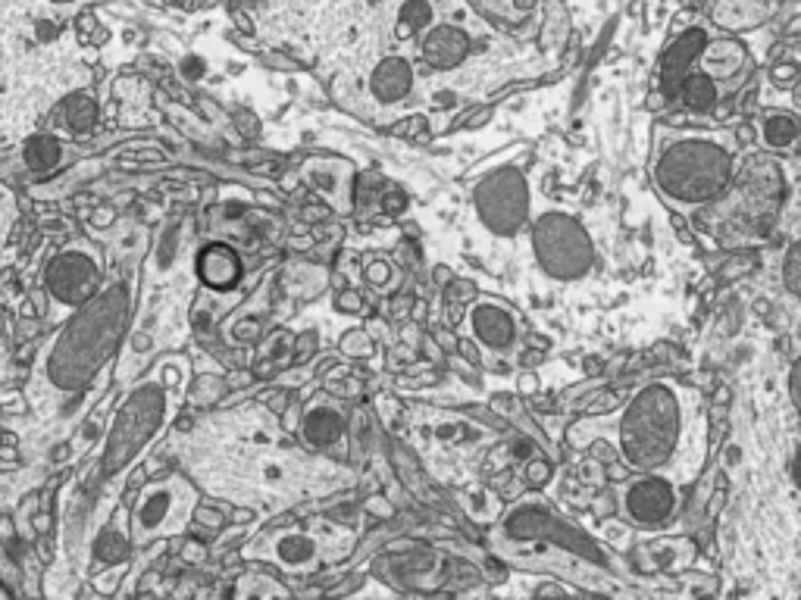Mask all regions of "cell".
Listing matches in <instances>:
<instances>
[{"label": "cell", "mask_w": 801, "mask_h": 600, "mask_svg": "<svg viewBox=\"0 0 801 600\" xmlns=\"http://www.w3.org/2000/svg\"><path fill=\"white\" fill-rule=\"evenodd\" d=\"M179 457L210 494L235 504L282 507L329 488L335 475L291 444L263 407L216 413L179 438Z\"/></svg>", "instance_id": "1"}, {"label": "cell", "mask_w": 801, "mask_h": 600, "mask_svg": "<svg viewBox=\"0 0 801 600\" xmlns=\"http://www.w3.org/2000/svg\"><path fill=\"white\" fill-rule=\"evenodd\" d=\"M88 85L60 10L0 7V144L26 138L57 100Z\"/></svg>", "instance_id": "2"}, {"label": "cell", "mask_w": 801, "mask_h": 600, "mask_svg": "<svg viewBox=\"0 0 801 600\" xmlns=\"http://www.w3.org/2000/svg\"><path fill=\"white\" fill-rule=\"evenodd\" d=\"M695 397L673 382L645 385L617 419V444L623 460L670 482H683L701 463L695 438Z\"/></svg>", "instance_id": "3"}, {"label": "cell", "mask_w": 801, "mask_h": 600, "mask_svg": "<svg viewBox=\"0 0 801 600\" xmlns=\"http://www.w3.org/2000/svg\"><path fill=\"white\" fill-rule=\"evenodd\" d=\"M654 179L676 204H705L730 179V154L714 141L686 138L664 150Z\"/></svg>", "instance_id": "4"}, {"label": "cell", "mask_w": 801, "mask_h": 600, "mask_svg": "<svg viewBox=\"0 0 801 600\" xmlns=\"http://www.w3.org/2000/svg\"><path fill=\"white\" fill-rule=\"evenodd\" d=\"M194 513V488L182 475H166L141 491L132 513V541L144 544L185 529Z\"/></svg>", "instance_id": "5"}, {"label": "cell", "mask_w": 801, "mask_h": 600, "mask_svg": "<svg viewBox=\"0 0 801 600\" xmlns=\"http://www.w3.org/2000/svg\"><path fill=\"white\" fill-rule=\"evenodd\" d=\"M532 241H536L539 263L545 266V272L557 275V279H576V275H582L592 263L589 235L561 213L542 216L536 222Z\"/></svg>", "instance_id": "6"}, {"label": "cell", "mask_w": 801, "mask_h": 600, "mask_svg": "<svg viewBox=\"0 0 801 600\" xmlns=\"http://www.w3.org/2000/svg\"><path fill=\"white\" fill-rule=\"evenodd\" d=\"M476 207H479L482 222H489L492 232H501V235L517 232L529 207L523 175L514 169H501L489 175L476 191Z\"/></svg>", "instance_id": "7"}, {"label": "cell", "mask_w": 801, "mask_h": 600, "mask_svg": "<svg viewBox=\"0 0 801 600\" xmlns=\"http://www.w3.org/2000/svg\"><path fill=\"white\" fill-rule=\"evenodd\" d=\"M626 513L633 522L639 525H661L670 519V513L676 510V491L673 482L664 479V475H639V479L626 488L623 494Z\"/></svg>", "instance_id": "8"}, {"label": "cell", "mask_w": 801, "mask_h": 600, "mask_svg": "<svg viewBox=\"0 0 801 600\" xmlns=\"http://www.w3.org/2000/svg\"><path fill=\"white\" fill-rule=\"evenodd\" d=\"M320 541L313 538L310 532H298V529H285L276 535L260 538L254 547H248V557H266L276 560L282 569H310L320 563Z\"/></svg>", "instance_id": "9"}, {"label": "cell", "mask_w": 801, "mask_h": 600, "mask_svg": "<svg viewBox=\"0 0 801 600\" xmlns=\"http://www.w3.org/2000/svg\"><path fill=\"white\" fill-rule=\"evenodd\" d=\"M198 275L216 291H226V288H235L238 279H241V260L232 247L226 244H210L201 250L198 257Z\"/></svg>", "instance_id": "10"}, {"label": "cell", "mask_w": 801, "mask_h": 600, "mask_svg": "<svg viewBox=\"0 0 801 600\" xmlns=\"http://www.w3.org/2000/svg\"><path fill=\"white\" fill-rule=\"evenodd\" d=\"M470 325H473L476 338H479L485 347H498V350L511 347V344H514V335H517L511 313H504V310L495 307V304H479V307L473 310V316H470Z\"/></svg>", "instance_id": "11"}, {"label": "cell", "mask_w": 801, "mask_h": 600, "mask_svg": "<svg viewBox=\"0 0 801 600\" xmlns=\"http://www.w3.org/2000/svg\"><path fill=\"white\" fill-rule=\"evenodd\" d=\"M26 160L32 169H51L60 160V147L51 138H32L29 150H26Z\"/></svg>", "instance_id": "12"}, {"label": "cell", "mask_w": 801, "mask_h": 600, "mask_svg": "<svg viewBox=\"0 0 801 600\" xmlns=\"http://www.w3.org/2000/svg\"><path fill=\"white\" fill-rule=\"evenodd\" d=\"M66 119H69L72 129L79 125V132H88L91 125H94V104H91L88 97H76V94H72L66 100Z\"/></svg>", "instance_id": "13"}, {"label": "cell", "mask_w": 801, "mask_h": 600, "mask_svg": "<svg viewBox=\"0 0 801 600\" xmlns=\"http://www.w3.org/2000/svg\"><path fill=\"white\" fill-rule=\"evenodd\" d=\"M13 222H16V197L10 194V188L0 185V247L7 244Z\"/></svg>", "instance_id": "14"}, {"label": "cell", "mask_w": 801, "mask_h": 600, "mask_svg": "<svg viewBox=\"0 0 801 600\" xmlns=\"http://www.w3.org/2000/svg\"><path fill=\"white\" fill-rule=\"evenodd\" d=\"M783 275H786V288L801 297V241L786 254V266H783Z\"/></svg>", "instance_id": "15"}, {"label": "cell", "mask_w": 801, "mask_h": 600, "mask_svg": "<svg viewBox=\"0 0 801 600\" xmlns=\"http://www.w3.org/2000/svg\"><path fill=\"white\" fill-rule=\"evenodd\" d=\"M789 391H792V400H795V407H798V413H801V360H798V363H795V369H792Z\"/></svg>", "instance_id": "16"}]
</instances>
